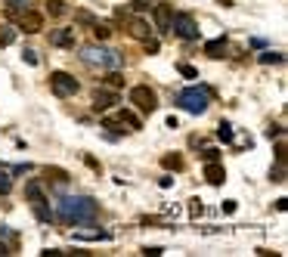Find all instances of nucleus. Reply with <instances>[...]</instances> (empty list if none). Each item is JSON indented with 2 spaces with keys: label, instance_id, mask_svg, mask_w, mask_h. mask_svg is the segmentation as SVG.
<instances>
[{
  "label": "nucleus",
  "instance_id": "obj_1",
  "mask_svg": "<svg viewBox=\"0 0 288 257\" xmlns=\"http://www.w3.org/2000/svg\"><path fill=\"white\" fill-rule=\"evenodd\" d=\"M96 214H99V205L93 198H87V195H65L56 205V217L62 220V223H68V226L93 223Z\"/></svg>",
  "mask_w": 288,
  "mask_h": 257
},
{
  "label": "nucleus",
  "instance_id": "obj_2",
  "mask_svg": "<svg viewBox=\"0 0 288 257\" xmlns=\"http://www.w3.org/2000/svg\"><path fill=\"white\" fill-rule=\"evenodd\" d=\"M25 198H28V205H31V211H34V217L40 220V223H50V220H53V211H50V205H47V198H44V189H40L37 180H28V183H25Z\"/></svg>",
  "mask_w": 288,
  "mask_h": 257
},
{
  "label": "nucleus",
  "instance_id": "obj_3",
  "mask_svg": "<svg viewBox=\"0 0 288 257\" xmlns=\"http://www.w3.org/2000/svg\"><path fill=\"white\" fill-rule=\"evenodd\" d=\"M177 105L183 108V112L189 115H201L204 108H208V90H201V87H186L177 93Z\"/></svg>",
  "mask_w": 288,
  "mask_h": 257
},
{
  "label": "nucleus",
  "instance_id": "obj_4",
  "mask_svg": "<svg viewBox=\"0 0 288 257\" xmlns=\"http://www.w3.org/2000/svg\"><path fill=\"white\" fill-rule=\"evenodd\" d=\"M81 59H84L87 65H99V68H118L121 65V53L115 50H106V47H84L81 50Z\"/></svg>",
  "mask_w": 288,
  "mask_h": 257
},
{
  "label": "nucleus",
  "instance_id": "obj_5",
  "mask_svg": "<svg viewBox=\"0 0 288 257\" xmlns=\"http://www.w3.org/2000/svg\"><path fill=\"white\" fill-rule=\"evenodd\" d=\"M130 102L137 105V112H143V115H152L155 108H158V96H155V90H149L146 84L130 87Z\"/></svg>",
  "mask_w": 288,
  "mask_h": 257
},
{
  "label": "nucleus",
  "instance_id": "obj_6",
  "mask_svg": "<svg viewBox=\"0 0 288 257\" xmlns=\"http://www.w3.org/2000/svg\"><path fill=\"white\" fill-rule=\"evenodd\" d=\"M50 87H53V93L62 96V99H68V96H74V93L81 90V84L68 75V71H53V75H50Z\"/></svg>",
  "mask_w": 288,
  "mask_h": 257
},
{
  "label": "nucleus",
  "instance_id": "obj_7",
  "mask_svg": "<svg viewBox=\"0 0 288 257\" xmlns=\"http://www.w3.org/2000/svg\"><path fill=\"white\" fill-rule=\"evenodd\" d=\"M171 28H174L177 38H183V41H195V38H198V25H195V19H192L189 13H174Z\"/></svg>",
  "mask_w": 288,
  "mask_h": 257
},
{
  "label": "nucleus",
  "instance_id": "obj_8",
  "mask_svg": "<svg viewBox=\"0 0 288 257\" xmlns=\"http://www.w3.org/2000/svg\"><path fill=\"white\" fill-rule=\"evenodd\" d=\"M115 102H118V93L112 87H96L93 90V112H109Z\"/></svg>",
  "mask_w": 288,
  "mask_h": 257
},
{
  "label": "nucleus",
  "instance_id": "obj_9",
  "mask_svg": "<svg viewBox=\"0 0 288 257\" xmlns=\"http://www.w3.org/2000/svg\"><path fill=\"white\" fill-rule=\"evenodd\" d=\"M16 22H19V28H22L25 34H37V31H44V16L34 13V10H25Z\"/></svg>",
  "mask_w": 288,
  "mask_h": 257
},
{
  "label": "nucleus",
  "instance_id": "obj_10",
  "mask_svg": "<svg viewBox=\"0 0 288 257\" xmlns=\"http://www.w3.org/2000/svg\"><path fill=\"white\" fill-rule=\"evenodd\" d=\"M152 19H155V28H158V31H171L174 7H171V4H155V10H152Z\"/></svg>",
  "mask_w": 288,
  "mask_h": 257
},
{
  "label": "nucleus",
  "instance_id": "obj_11",
  "mask_svg": "<svg viewBox=\"0 0 288 257\" xmlns=\"http://www.w3.org/2000/svg\"><path fill=\"white\" fill-rule=\"evenodd\" d=\"M50 44L71 50L74 47V28H56V31H50Z\"/></svg>",
  "mask_w": 288,
  "mask_h": 257
},
{
  "label": "nucleus",
  "instance_id": "obj_12",
  "mask_svg": "<svg viewBox=\"0 0 288 257\" xmlns=\"http://www.w3.org/2000/svg\"><path fill=\"white\" fill-rule=\"evenodd\" d=\"M204 177H208L211 186H220V183L226 180V170H223V164H217V161H204Z\"/></svg>",
  "mask_w": 288,
  "mask_h": 257
},
{
  "label": "nucleus",
  "instance_id": "obj_13",
  "mask_svg": "<svg viewBox=\"0 0 288 257\" xmlns=\"http://www.w3.org/2000/svg\"><path fill=\"white\" fill-rule=\"evenodd\" d=\"M25 10H28V0H4V13H7V19H19Z\"/></svg>",
  "mask_w": 288,
  "mask_h": 257
},
{
  "label": "nucleus",
  "instance_id": "obj_14",
  "mask_svg": "<svg viewBox=\"0 0 288 257\" xmlns=\"http://www.w3.org/2000/svg\"><path fill=\"white\" fill-rule=\"evenodd\" d=\"M127 25H130L127 31L134 34L137 41H146V38H149V22H146V19H127Z\"/></svg>",
  "mask_w": 288,
  "mask_h": 257
},
{
  "label": "nucleus",
  "instance_id": "obj_15",
  "mask_svg": "<svg viewBox=\"0 0 288 257\" xmlns=\"http://www.w3.org/2000/svg\"><path fill=\"white\" fill-rule=\"evenodd\" d=\"M204 53L214 56V59L226 56V38H214V41H208V44H204Z\"/></svg>",
  "mask_w": 288,
  "mask_h": 257
},
{
  "label": "nucleus",
  "instance_id": "obj_16",
  "mask_svg": "<svg viewBox=\"0 0 288 257\" xmlns=\"http://www.w3.org/2000/svg\"><path fill=\"white\" fill-rule=\"evenodd\" d=\"M47 177L56 183V186H65V183L71 180V177H68V170H62V167H47Z\"/></svg>",
  "mask_w": 288,
  "mask_h": 257
},
{
  "label": "nucleus",
  "instance_id": "obj_17",
  "mask_svg": "<svg viewBox=\"0 0 288 257\" xmlns=\"http://www.w3.org/2000/svg\"><path fill=\"white\" fill-rule=\"evenodd\" d=\"M10 189H13V177H10V167H4V164H0V195H10Z\"/></svg>",
  "mask_w": 288,
  "mask_h": 257
},
{
  "label": "nucleus",
  "instance_id": "obj_18",
  "mask_svg": "<svg viewBox=\"0 0 288 257\" xmlns=\"http://www.w3.org/2000/svg\"><path fill=\"white\" fill-rule=\"evenodd\" d=\"M47 13H50V16H56V19H59V16H65V13H68L65 0H47Z\"/></svg>",
  "mask_w": 288,
  "mask_h": 257
},
{
  "label": "nucleus",
  "instance_id": "obj_19",
  "mask_svg": "<svg viewBox=\"0 0 288 257\" xmlns=\"http://www.w3.org/2000/svg\"><path fill=\"white\" fill-rule=\"evenodd\" d=\"M161 167H168V170H183V158L174 152V155H164L161 158Z\"/></svg>",
  "mask_w": 288,
  "mask_h": 257
},
{
  "label": "nucleus",
  "instance_id": "obj_20",
  "mask_svg": "<svg viewBox=\"0 0 288 257\" xmlns=\"http://www.w3.org/2000/svg\"><path fill=\"white\" fill-rule=\"evenodd\" d=\"M118 118L124 121V127H127V130H140V118H137L134 112H118Z\"/></svg>",
  "mask_w": 288,
  "mask_h": 257
},
{
  "label": "nucleus",
  "instance_id": "obj_21",
  "mask_svg": "<svg viewBox=\"0 0 288 257\" xmlns=\"http://www.w3.org/2000/svg\"><path fill=\"white\" fill-rule=\"evenodd\" d=\"M106 87H112V90L124 87V75H121V71H109V75H106Z\"/></svg>",
  "mask_w": 288,
  "mask_h": 257
},
{
  "label": "nucleus",
  "instance_id": "obj_22",
  "mask_svg": "<svg viewBox=\"0 0 288 257\" xmlns=\"http://www.w3.org/2000/svg\"><path fill=\"white\" fill-rule=\"evenodd\" d=\"M90 28H93V38H96V41H106L109 34H112V28H109V25H99V22H93Z\"/></svg>",
  "mask_w": 288,
  "mask_h": 257
},
{
  "label": "nucleus",
  "instance_id": "obj_23",
  "mask_svg": "<svg viewBox=\"0 0 288 257\" xmlns=\"http://www.w3.org/2000/svg\"><path fill=\"white\" fill-rule=\"evenodd\" d=\"M270 180H273V183H285V161H279V164L270 170Z\"/></svg>",
  "mask_w": 288,
  "mask_h": 257
},
{
  "label": "nucleus",
  "instance_id": "obj_24",
  "mask_svg": "<svg viewBox=\"0 0 288 257\" xmlns=\"http://www.w3.org/2000/svg\"><path fill=\"white\" fill-rule=\"evenodd\" d=\"M16 41V28H4L0 31V47H10Z\"/></svg>",
  "mask_w": 288,
  "mask_h": 257
},
{
  "label": "nucleus",
  "instance_id": "obj_25",
  "mask_svg": "<svg viewBox=\"0 0 288 257\" xmlns=\"http://www.w3.org/2000/svg\"><path fill=\"white\" fill-rule=\"evenodd\" d=\"M74 19H77L81 25H93V22H96V16H93V13H87V10H77V13H74Z\"/></svg>",
  "mask_w": 288,
  "mask_h": 257
},
{
  "label": "nucleus",
  "instance_id": "obj_26",
  "mask_svg": "<svg viewBox=\"0 0 288 257\" xmlns=\"http://www.w3.org/2000/svg\"><path fill=\"white\" fill-rule=\"evenodd\" d=\"M217 136H220V139H223V142H232V127H229V124H226V121H223V124H220V127H217Z\"/></svg>",
  "mask_w": 288,
  "mask_h": 257
},
{
  "label": "nucleus",
  "instance_id": "obj_27",
  "mask_svg": "<svg viewBox=\"0 0 288 257\" xmlns=\"http://www.w3.org/2000/svg\"><path fill=\"white\" fill-rule=\"evenodd\" d=\"M177 71H180L183 78H198V71H195L192 65H186V62H180V65H177Z\"/></svg>",
  "mask_w": 288,
  "mask_h": 257
},
{
  "label": "nucleus",
  "instance_id": "obj_28",
  "mask_svg": "<svg viewBox=\"0 0 288 257\" xmlns=\"http://www.w3.org/2000/svg\"><path fill=\"white\" fill-rule=\"evenodd\" d=\"M260 62H264V65H270V62H282V53L267 50V53H260Z\"/></svg>",
  "mask_w": 288,
  "mask_h": 257
},
{
  "label": "nucleus",
  "instance_id": "obj_29",
  "mask_svg": "<svg viewBox=\"0 0 288 257\" xmlns=\"http://www.w3.org/2000/svg\"><path fill=\"white\" fill-rule=\"evenodd\" d=\"M201 158H204V161H217V158H220V149H204Z\"/></svg>",
  "mask_w": 288,
  "mask_h": 257
},
{
  "label": "nucleus",
  "instance_id": "obj_30",
  "mask_svg": "<svg viewBox=\"0 0 288 257\" xmlns=\"http://www.w3.org/2000/svg\"><path fill=\"white\" fill-rule=\"evenodd\" d=\"M22 59H25L28 65H37V56H34V50H25V53H22Z\"/></svg>",
  "mask_w": 288,
  "mask_h": 257
},
{
  "label": "nucleus",
  "instance_id": "obj_31",
  "mask_svg": "<svg viewBox=\"0 0 288 257\" xmlns=\"http://www.w3.org/2000/svg\"><path fill=\"white\" fill-rule=\"evenodd\" d=\"M276 158H279V161H285V142H282V139L276 142Z\"/></svg>",
  "mask_w": 288,
  "mask_h": 257
},
{
  "label": "nucleus",
  "instance_id": "obj_32",
  "mask_svg": "<svg viewBox=\"0 0 288 257\" xmlns=\"http://www.w3.org/2000/svg\"><path fill=\"white\" fill-rule=\"evenodd\" d=\"M146 53H149V56L158 53V41H149V38H146Z\"/></svg>",
  "mask_w": 288,
  "mask_h": 257
},
{
  "label": "nucleus",
  "instance_id": "obj_33",
  "mask_svg": "<svg viewBox=\"0 0 288 257\" xmlns=\"http://www.w3.org/2000/svg\"><path fill=\"white\" fill-rule=\"evenodd\" d=\"M279 133H282V127H279V124H273V127L267 130V136H270V139H273V136H279Z\"/></svg>",
  "mask_w": 288,
  "mask_h": 257
},
{
  "label": "nucleus",
  "instance_id": "obj_34",
  "mask_svg": "<svg viewBox=\"0 0 288 257\" xmlns=\"http://www.w3.org/2000/svg\"><path fill=\"white\" fill-rule=\"evenodd\" d=\"M84 161H87V167H93V170H99V161H96V158H90V155H87Z\"/></svg>",
  "mask_w": 288,
  "mask_h": 257
},
{
  "label": "nucleus",
  "instance_id": "obj_35",
  "mask_svg": "<svg viewBox=\"0 0 288 257\" xmlns=\"http://www.w3.org/2000/svg\"><path fill=\"white\" fill-rule=\"evenodd\" d=\"M235 211V202H223V214H232Z\"/></svg>",
  "mask_w": 288,
  "mask_h": 257
},
{
  "label": "nucleus",
  "instance_id": "obj_36",
  "mask_svg": "<svg viewBox=\"0 0 288 257\" xmlns=\"http://www.w3.org/2000/svg\"><path fill=\"white\" fill-rule=\"evenodd\" d=\"M143 254H146V257H149V254H152V257H158V254H161V248H143Z\"/></svg>",
  "mask_w": 288,
  "mask_h": 257
},
{
  "label": "nucleus",
  "instance_id": "obj_37",
  "mask_svg": "<svg viewBox=\"0 0 288 257\" xmlns=\"http://www.w3.org/2000/svg\"><path fill=\"white\" fill-rule=\"evenodd\" d=\"M0 254H10V248H7V245H4V242H0Z\"/></svg>",
  "mask_w": 288,
  "mask_h": 257
}]
</instances>
